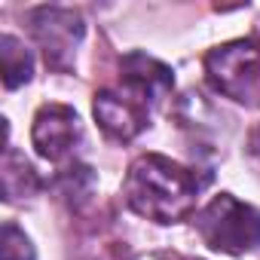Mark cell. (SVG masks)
Masks as SVG:
<instances>
[{"label":"cell","mask_w":260,"mask_h":260,"mask_svg":"<svg viewBox=\"0 0 260 260\" xmlns=\"http://www.w3.org/2000/svg\"><path fill=\"white\" fill-rule=\"evenodd\" d=\"M208 181L211 175H199L159 153H144L128 166L122 196L135 214L153 223H178L196 208V199Z\"/></svg>","instance_id":"6da1fadb"},{"label":"cell","mask_w":260,"mask_h":260,"mask_svg":"<svg viewBox=\"0 0 260 260\" xmlns=\"http://www.w3.org/2000/svg\"><path fill=\"white\" fill-rule=\"evenodd\" d=\"M196 233L211 251L242 257L260 248V211L230 193H220L196 214Z\"/></svg>","instance_id":"7a4b0ae2"},{"label":"cell","mask_w":260,"mask_h":260,"mask_svg":"<svg viewBox=\"0 0 260 260\" xmlns=\"http://www.w3.org/2000/svg\"><path fill=\"white\" fill-rule=\"evenodd\" d=\"M205 77L214 92L245 107H260V40H230L205 55Z\"/></svg>","instance_id":"3957f363"},{"label":"cell","mask_w":260,"mask_h":260,"mask_svg":"<svg viewBox=\"0 0 260 260\" xmlns=\"http://www.w3.org/2000/svg\"><path fill=\"white\" fill-rule=\"evenodd\" d=\"M31 31L37 37V43L46 52V61L52 68H64L77 49V43L83 40V19L74 10H61V7H40L31 13Z\"/></svg>","instance_id":"277c9868"},{"label":"cell","mask_w":260,"mask_h":260,"mask_svg":"<svg viewBox=\"0 0 260 260\" xmlns=\"http://www.w3.org/2000/svg\"><path fill=\"white\" fill-rule=\"evenodd\" d=\"M31 141L49 162H61L80 141V116L68 104H43L34 116Z\"/></svg>","instance_id":"5b68a950"},{"label":"cell","mask_w":260,"mask_h":260,"mask_svg":"<svg viewBox=\"0 0 260 260\" xmlns=\"http://www.w3.org/2000/svg\"><path fill=\"white\" fill-rule=\"evenodd\" d=\"M92 113L104 128V135H110L113 141H132L147 128V104L132 92H116V89L98 92L92 101Z\"/></svg>","instance_id":"8992f818"},{"label":"cell","mask_w":260,"mask_h":260,"mask_svg":"<svg viewBox=\"0 0 260 260\" xmlns=\"http://www.w3.org/2000/svg\"><path fill=\"white\" fill-rule=\"evenodd\" d=\"M119 77H122V89L132 92L135 98H141L144 104L166 98L172 92V86H175L172 68L156 61L147 52H128L119 61Z\"/></svg>","instance_id":"52a82bcc"},{"label":"cell","mask_w":260,"mask_h":260,"mask_svg":"<svg viewBox=\"0 0 260 260\" xmlns=\"http://www.w3.org/2000/svg\"><path fill=\"white\" fill-rule=\"evenodd\" d=\"M0 58H4V86L7 89H19L22 83H28L34 77V58L25 49V43H19L13 34L0 37Z\"/></svg>","instance_id":"ba28073f"},{"label":"cell","mask_w":260,"mask_h":260,"mask_svg":"<svg viewBox=\"0 0 260 260\" xmlns=\"http://www.w3.org/2000/svg\"><path fill=\"white\" fill-rule=\"evenodd\" d=\"M37 175L34 169L25 162V156H19L13 147H7V156H4V193L7 199H16V196H28L37 190Z\"/></svg>","instance_id":"9c48e42d"},{"label":"cell","mask_w":260,"mask_h":260,"mask_svg":"<svg viewBox=\"0 0 260 260\" xmlns=\"http://www.w3.org/2000/svg\"><path fill=\"white\" fill-rule=\"evenodd\" d=\"M4 260H34V248L16 223L4 226Z\"/></svg>","instance_id":"30bf717a"},{"label":"cell","mask_w":260,"mask_h":260,"mask_svg":"<svg viewBox=\"0 0 260 260\" xmlns=\"http://www.w3.org/2000/svg\"><path fill=\"white\" fill-rule=\"evenodd\" d=\"M159 260H193V257H181V254H166V257H159Z\"/></svg>","instance_id":"8fae6325"}]
</instances>
